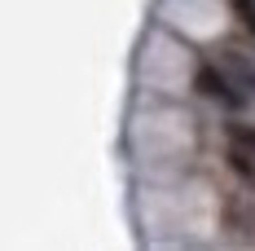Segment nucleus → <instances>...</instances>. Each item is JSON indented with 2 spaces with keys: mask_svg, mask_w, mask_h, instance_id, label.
Segmentation results:
<instances>
[{
  "mask_svg": "<svg viewBox=\"0 0 255 251\" xmlns=\"http://www.w3.org/2000/svg\"><path fill=\"white\" fill-rule=\"evenodd\" d=\"M216 71H220V79L229 84V93L238 97V106L255 101V62L247 57V53L225 49L220 57H216Z\"/></svg>",
  "mask_w": 255,
  "mask_h": 251,
  "instance_id": "1",
  "label": "nucleus"
},
{
  "mask_svg": "<svg viewBox=\"0 0 255 251\" xmlns=\"http://www.w3.org/2000/svg\"><path fill=\"white\" fill-rule=\"evenodd\" d=\"M233 9L242 13V22L251 26V35H255V0H233Z\"/></svg>",
  "mask_w": 255,
  "mask_h": 251,
  "instance_id": "4",
  "label": "nucleus"
},
{
  "mask_svg": "<svg viewBox=\"0 0 255 251\" xmlns=\"http://www.w3.org/2000/svg\"><path fill=\"white\" fill-rule=\"evenodd\" d=\"M194 88L207 93V97H216V101H225V106H238V97L229 93V84H225L220 71H216V62H198V71H194Z\"/></svg>",
  "mask_w": 255,
  "mask_h": 251,
  "instance_id": "2",
  "label": "nucleus"
},
{
  "mask_svg": "<svg viewBox=\"0 0 255 251\" xmlns=\"http://www.w3.org/2000/svg\"><path fill=\"white\" fill-rule=\"evenodd\" d=\"M229 137H233V146H238V150H242V154L255 163V128H247V124H229Z\"/></svg>",
  "mask_w": 255,
  "mask_h": 251,
  "instance_id": "3",
  "label": "nucleus"
}]
</instances>
